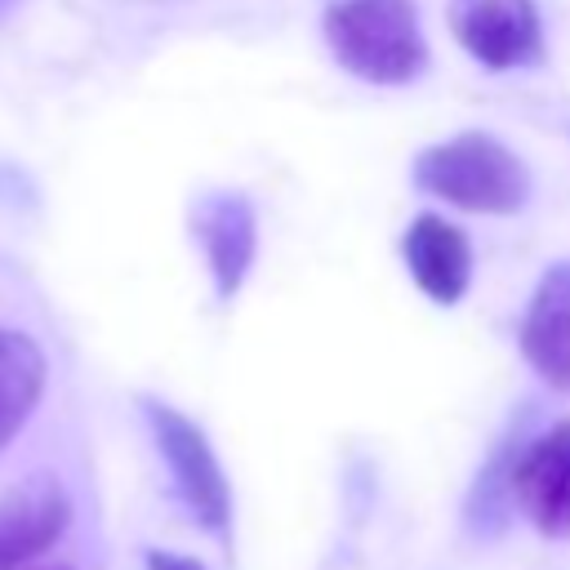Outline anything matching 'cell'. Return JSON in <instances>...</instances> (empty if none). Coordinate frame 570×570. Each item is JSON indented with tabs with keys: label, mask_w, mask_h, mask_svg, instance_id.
<instances>
[{
	"label": "cell",
	"mask_w": 570,
	"mask_h": 570,
	"mask_svg": "<svg viewBox=\"0 0 570 570\" xmlns=\"http://www.w3.org/2000/svg\"><path fill=\"white\" fill-rule=\"evenodd\" d=\"M414 187L468 209V214H517L530 196V174L517 151L490 134H454L432 142L414 160Z\"/></svg>",
	"instance_id": "6da1fadb"
},
{
	"label": "cell",
	"mask_w": 570,
	"mask_h": 570,
	"mask_svg": "<svg viewBox=\"0 0 570 570\" xmlns=\"http://www.w3.org/2000/svg\"><path fill=\"white\" fill-rule=\"evenodd\" d=\"M325 40L365 85H410L428 67L414 0H338L325 9Z\"/></svg>",
	"instance_id": "7a4b0ae2"
},
{
	"label": "cell",
	"mask_w": 570,
	"mask_h": 570,
	"mask_svg": "<svg viewBox=\"0 0 570 570\" xmlns=\"http://www.w3.org/2000/svg\"><path fill=\"white\" fill-rule=\"evenodd\" d=\"M142 405H147V423H151L156 450L165 454L183 503L196 512V521L205 530H214L223 539L227 521H232V490H227V476H223V463H218L209 436L183 410H174L165 401H142Z\"/></svg>",
	"instance_id": "3957f363"
},
{
	"label": "cell",
	"mask_w": 570,
	"mask_h": 570,
	"mask_svg": "<svg viewBox=\"0 0 570 570\" xmlns=\"http://www.w3.org/2000/svg\"><path fill=\"white\" fill-rule=\"evenodd\" d=\"M454 40L494 71L530 67L543 53V22L534 0H450Z\"/></svg>",
	"instance_id": "277c9868"
},
{
	"label": "cell",
	"mask_w": 570,
	"mask_h": 570,
	"mask_svg": "<svg viewBox=\"0 0 570 570\" xmlns=\"http://www.w3.org/2000/svg\"><path fill=\"white\" fill-rule=\"evenodd\" d=\"M512 499L539 534L570 539V423L525 445L512 468Z\"/></svg>",
	"instance_id": "5b68a950"
},
{
	"label": "cell",
	"mask_w": 570,
	"mask_h": 570,
	"mask_svg": "<svg viewBox=\"0 0 570 570\" xmlns=\"http://www.w3.org/2000/svg\"><path fill=\"white\" fill-rule=\"evenodd\" d=\"M71 521V499L53 476H27L0 494V570L31 566Z\"/></svg>",
	"instance_id": "8992f818"
},
{
	"label": "cell",
	"mask_w": 570,
	"mask_h": 570,
	"mask_svg": "<svg viewBox=\"0 0 570 570\" xmlns=\"http://www.w3.org/2000/svg\"><path fill=\"white\" fill-rule=\"evenodd\" d=\"M521 352L530 370L570 392V263H552L521 316Z\"/></svg>",
	"instance_id": "52a82bcc"
},
{
	"label": "cell",
	"mask_w": 570,
	"mask_h": 570,
	"mask_svg": "<svg viewBox=\"0 0 570 570\" xmlns=\"http://www.w3.org/2000/svg\"><path fill=\"white\" fill-rule=\"evenodd\" d=\"M401 254H405V267H410L414 285L432 303L450 307V303H459L468 294V281H472V245H468V236L450 218L419 214L405 227V236H401Z\"/></svg>",
	"instance_id": "ba28073f"
},
{
	"label": "cell",
	"mask_w": 570,
	"mask_h": 570,
	"mask_svg": "<svg viewBox=\"0 0 570 570\" xmlns=\"http://www.w3.org/2000/svg\"><path fill=\"white\" fill-rule=\"evenodd\" d=\"M196 236L205 245L218 298H232L254 263V209L236 191H218L196 209Z\"/></svg>",
	"instance_id": "9c48e42d"
},
{
	"label": "cell",
	"mask_w": 570,
	"mask_h": 570,
	"mask_svg": "<svg viewBox=\"0 0 570 570\" xmlns=\"http://www.w3.org/2000/svg\"><path fill=\"white\" fill-rule=\"evenodd\" d=\"M45 392V352L31 334L0 325V450L22 432Z\"/></svg>",
	"instance_id": "30bf717a"
},
{
	"label": "cell",
	"mask_w": 570,
	"mask_h": 570,
	"mask_svg": "<svg viewBox=\"0 0 570 570\" xmlns=\"http://www.w3.org/2000/svg\"><path fill=\"white\" fill-rule=\"evenodd\" d=\"M147 570H205L200 561H191V557H183V552H147Z\"/></svg>",
	"instance_id": "8fae6325"
},
{
	"label": "cell",
	"mask_w": 570,
	"mask_h": 570,
	"mask_svg": "<svg viewBox=\"0 0 570 570\" xmlns=\"http://www.w3.org/2000/svg\"><path fill=\"white\" fill-rule=\"evenodd\" d=\"M9 570H71V566H36L31 561V566H9Z\"/></svg>",
	"instance_id": "7c38bea8"
}]
</instances>
